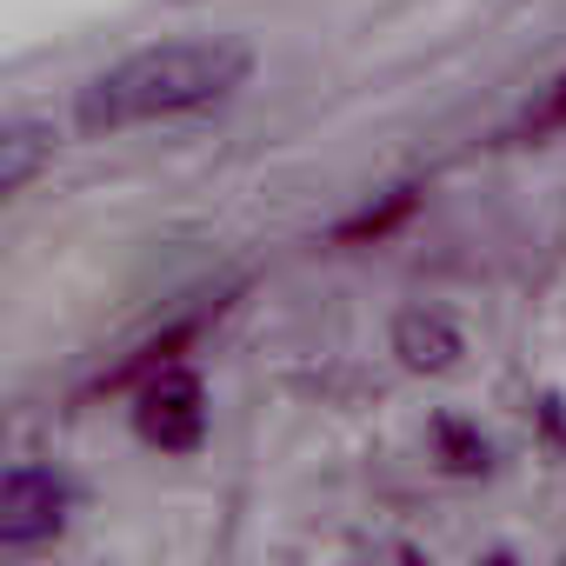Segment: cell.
Returning a JSON list of instances; mask_svg holds the SVG:
<instances>
[{"label": "cell", "instance_id": "obj_1", "mask_svg": "<svg viewBox=\"0 0 566 566\" xmlns=\"http://www.w3.org/2000/svg\"><path fill=\"white\" fill-rule=\"evenodd\" d=\"M253 74V54L240 41H160L140 48L114 67H101L74 94V127L94 140L134 134V127H167L187 114H207L233 101Z\"/></svg>", "mask_w": 566, "mask_h": 566}, {"label": "cell", "instance_id": "obj_2", "mask_svg": "<svg viewBox=\"0 0 566 566\" xmlns=\"http://www.w3.org/2000/svg\"><path fill=\"white\" fill-rule=\"evenodd\" d=\"M74 513V486L48 467H0V553L48 546Z\"/></svg>", "mask_w": 566, "mask_h": 566}, {"label": "cell", "instance_id": "obj_3", "mask_svg": "<svg viewBox=\"0 0 566 566\" xmlns=\"http://www.w3.org/2000/svg\"><path fill=\"white\" fill-rule=\"evenodd\" d=\"M54 147H61V134H54V120H41V114L0 120V207H8L21 187H34V180L54 167Z\"/></svg>", "mask_w": 566, "mask_h": 566}]
</instances>
